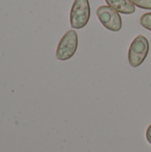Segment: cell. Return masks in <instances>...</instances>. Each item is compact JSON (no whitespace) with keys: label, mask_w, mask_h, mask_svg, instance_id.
<instances>
[{"label":"cell","mask_w":151,"mask_h":152,"mask_svg":"<svg viewBox=\"0 0 151 152\" xmlns=\"http://www.w3.org/2000/svg\"><path fill=\"white\" fill-rule=\"evenodd\" d=\"M150 51V43L148 39L142 36H137L132 42L129 52L128 61L132 67H139L145 61Z\"/></svg>","instance_id":"1"},{"label":"cell","mask_w":151,"mask_h":152,"mask_svg":"<svg viewBox=\"0 0 151 152\" xmlns=\"http://www.w3.org/2000/svg\"><path fill=\"white\" fill-rule=\"evenodd\" d=\"M96 14L101 24L110 31H119L122 28V18L118 12L109 5H102L96 11Z\"/></svg>","instance_id":"4"},{"label":"cell","mask_w":151,"mask_h":152,"mask_svg":"<svg viewBox=\"0 0 151 152\" xmlns=\"http://www.w3.org/2000/svg\"><path fill=\"white\" fill-rule=\"evenodd\" d=\"M78 46V37L75 30H69L61 39L57 50L56 57L60 61H67L74 56Z\"/></svg>","instance_id":"3"},{"label":"cell","mask_w":151,"mask_h":152,"mask_svg":"<svg viewBox=\"0 0 151 152\" xmlns=\"http://www.w3.org/2000/svg\"><path fill=\"white\" fill-rule=\"evenodd\" d=\"M109 6L124 14H132L135 12V5L131 0H105Z\"/></svg>","instance_id":"5"},{"label":"cell","mask_w":151,"mask_h":152,"mask_svg":"<svg viewBox=\"0 0 151 152\" xmlns=\"http://www.w3.org/2000/svg\"><path fill=\"white\" fill-rule=\"evenodd\" d=\"M91 9L89 0H75L70 11V25L73 28H83L89 21Z\"/></svg>","instance_id":"2"},{"label":"cell","mask_w":151,"mask_h":152,"mask_svg":"<svg viewBox=\"0 0 151 152\" xmlns=\"http://www.w3.org/2000/svg\"><path fill=\"white\" fill-rule=\"evenodd\" d=\"M141 25L151 31V12H147L141 17Z\"/></svg>","instance_id":"6"},{"label":"cell","mask_w":151,"mask_h":152,"mask_svg":"<svg viewBox=\"0 0 151 152\" xmlns=\"http://www.w3.org/2000/svg\"><path fill=\"white\" fill-rule=\"evenodd\" d=\"M146 139L148 141V142L151 144V124L150 126L148 127L147 129V132H146Z\"/></svg>","instance_id":"8"},{"label":"cell","mask_w":151,"mask_h":152,"mask_svg":"<svg viewBox=\"0 0 151 152\" xmlns=\"http://www.w3.org/2000/svg\"><path fill=\"white\" fill-rule=\"evenodd\" d=\"M134 5L142 8L151 10V0H131Z\"/></svg>","instance_id":"7"}]
</instances>
